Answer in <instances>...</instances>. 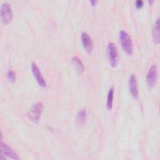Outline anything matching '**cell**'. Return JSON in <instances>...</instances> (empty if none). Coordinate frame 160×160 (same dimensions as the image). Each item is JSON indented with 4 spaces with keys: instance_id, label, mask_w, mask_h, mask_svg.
I'll use <instances>...</instances> for the list:
<instances>
[{
    "instance_id": "1",
    "label": "cell",
    "mask_w": 160,
    "mask_h": 160,
    "mask_svg": "<svg viewBox=\"0 0 160 160\" xmlns=\"http://www.w3.org/2000/svg\"><path fill=\"white\" fill-rule=\"evenodd\" d=\"M119 39L121 47L124 51L128 55H132L133 53L132 42L131 37L125 31H121L119 32Z\"/></svg>"
},
{
    "instance_id": "2",
    "label": "cell",
    "mask_w": 160,
    "mask_h": 160,
    "mask_svg": "<svg viewBox=\"0 0 160 160\" xmlns=\"http://www.w3.org/2000/svg\"><path fill=\"white\" fill-rule=\"evenodd\" d=\"M43 111V104L41 102H38L32 105L29 109L28 116L29 119L34 123H37L40 118Z\"/></svg>"
},
{
    "instance_id": "3",
    "label": "cell",
    "mask_w": 160,
    "mask_h": 160,
    "mask_svg": "<svg viewBox=\"0 0 160 160\" xmlns=\"http://www.w3.org/2000/svg\"><path fill=\"white\" fill-rule=\"evenodd\" d=\"M12 11L10 4L8 2H3L1 5L0 18L1 22L4 24H9L12 19Z\"/></svg>"
},
{
    "instance_id": "4",
    "label": "cell",
    "mask_w": 160,
    "mask_h": 160,
    "mask_svg": "<svg viewBox=\"0 0 160 160\" xmlns=\"http://www.w3.org/2000/svg\"><path fill=\"white\" fill-rule=\"evenodd\" d=\"M107 54L110 65L112 67H116L118 64L119 56L118 49L112 42H109L107 46Z\"/></svg>"
},
{
    "instance_id": "5",
    "label": "cell",
    "mask_w": 160,
    "mask_h": 160,
    "mask_svg": "<svg viewBox=\"0 0 160 160\" xmlns=\"http://www.w3.org/2000/svg\"><path fill=\"white\" fill-rule=\"evenodd\" d=\"M9 158L12 159H19V158L17 153L6 143H3L2 141L1 142V158Z\"/></svg>"
},
{
    "instance_id": "6",
    "label": "cell",
    "mask_w": 160,
    "mask_h": 160,
    "mask_svg": "<svg viewBox=\"0 0 160 160\" xmlns=\"http://www.w3.org/2000/svg\"><path fill=\"white\" fill-rule=\"evenodd\" d=\"M158 79V67L156 65H152L148 70L146 75V82L149 88L153 87Z\"/></svg>"
},
{
    "instance_id": "7",
    "label": "cell",
    "mask_w": 160,
    "mask_h": 160,
    "mask_svg": "<svg viewBox=\"0 0 160 160\" xmlns=\"http://www.w3.org/2000/svg\"><path fill=\"white\" fill-rule=\"evenodd\" d=\"M31 70H32V72L33 74V76H34V78L36 79L38 84L41 87H45L46 86V81H45V79H44V77L42 76L39 68L38 67V66L36 65V63L32 62V64H31Z\"/></svg>"
},
{
    "instance_id": "8",
    "label": "cell",
    "mask_w": 160,
    "mask_h": 160,
    "mask_svg": "<svg viewBox=\"0 0 160 160\" xmlns=\"http://www.w3.org/2000/svg\"><path fill=\"white\" fill-rule=\"evenodd\" d=\"M129 85V89L131 96L134 98H138L139 95V91H138V82L136 76L132 74L129 78L128 81Z\"/></svg>"
},
{
    "instance_id": "9",
    "label": "cell",
    "mask_w": 160,
    "mask_h": 160,
    "mask_svg": "<svg viewBox=\"0 0 160 160\" xmlns=\"http://www.w3.org/2000/svg\"><path fill=\"white\" fill-rule=\"evenodd\" d=\"M81 43L84 48V49L88 52H91L93 49V42L91 38L89 36V34L85 32H82L81 33Z\"/></svg>"
},
{
    "instance_id": "10",
    "label": "cell",
    "mask_w": 160,
    "mask_h": 160,
    "mask_svg": "<svg viewBox=\"0 0 160 160\" xmlns=\"http://www.w3.org/2000/svg\"><path fill=\"white\" fill-rule=\"evenodd\" d=\"M152 37L153 41L155 44L159 43V18H158L152 26Z\"/></svg>"
},
{
    "instance_id": "11",
    "label": "cell",
    "mask_w": 160,
    "mask_h": 160,
    "mask_svg": "<svg viewBox=\"0 0 160 160\" xmlns=\"http://www.w3.org/2000/svg\"><path fill=\"white\" fill-rule=\"evenodd\" d=\"M86 116H87V113L85 109H82L79 110L76 118V124L78 126H82L86 121Z\"/></svg>"
},
{
    "instance_id": "12",
    "label": "cell",
    "mask_w": 160,
    "mask_h": 160,
    "mask_svg": "<svg viewBox=\"0 0 160 160\" xmlns=\"http://www.w3.org/2000/svg\"><path fill=\"white\" fill-rule=\"evenodd\" d=\"M72 63L75 67L76 71L81 74L84 71V66L81 60L77 56H74L72 58Z\"/></svg>"
},
{
    "instance_id": "13",
    "label": "cell",
    "mask_w": 160,
    "mask_h": 160,
    "mask_svg": "<svg viewBox=\"0 0 160 160\" xmlns=\"http://www.w3.org/2000/svg\"><path fill=\"white\" fill-rule=\"evenodd\" d=\"M114 88L112 86L109 89L107 97V102H106V108L108 109H111L112 107V102H113V98H114Z\"/></svg>"
},
{
    "instance_id": "14",
    "label": "cell",
    "mask_w": 160,
    "mask_h": 160,
    "mask_svg": "<svg viewBox=\"0 0 160 160\" xmlns=\"http://www.w3.org/2000/svg\"><path fill=\"white\" fill-rule=\"evenodd\" d=\"M7 78L9 81L14 82L16 80V73L12 70H9L7 72Z\"/></svg>"
},
{
    "instance_id": "15",
    "label": "cell",
    "mask_w": 160,
    "mask_h": 160,
    "mask_svg": "<svg viewBox=\"0 0 160 160\" xmlns=\"http://www.w3.org/2000/svg\"><path fill=\"white\" fill-rule=\"evenodd\" d=\"M143 4H144V2L142 0H138V1H136V5L135 6H136V8L139 9L143 6Z\"/></svg>"
},
{
    "instance_id": "16",
    "label": "cell",
    "mask_w": 160,
    "mask_h": 160,
    "mask_svg": "<svg viewBox=\"0 0 160 160\" xmlns=\"http://www.w3.org/2000/svg\"><path fill=\"white\" fill-rule=\"evenodd\" d=\"M98 1H90V3L92 4V5H94Z\"/></svg>"
},
{
    "instance_id": "17",
    "label": "cell",
    "mask_w": 160,
    "mask_h": 160,
    "mask_svg": "<svg viewBox=\"0 0 160 160\" xmlns=\"http://www.w3.org/2000/svg\"><path fill=\"white\" fill-rule=\"evenodd\" d=\"M148 2H149L150 4H151L152 3L154 2V1H152V0H149V1H148Z\"/></svg>"
}]
</instances>
